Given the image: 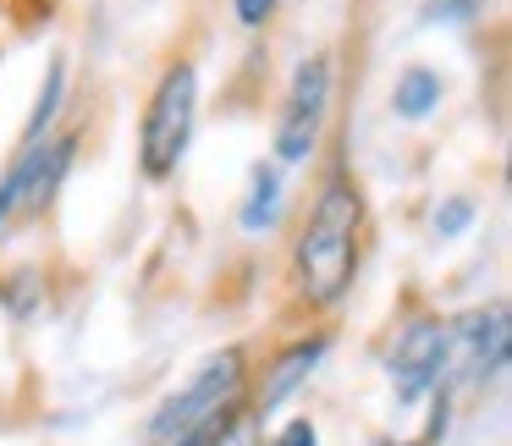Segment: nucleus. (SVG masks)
<instances>
[{
    "label": "nucleus",
    "instance_id": "nucleus-1",
    "mask_svg": "<svg viewBox=\"0 0 512 446\" xmlns=\"http://www.w3.org/2000/svg\"><path fill=\"white\" fill-rule=\"evenodd\" d=\"M358 226H364V199L353 182H331L320 204L309 210V226L298 237V281L314 303H336L353 287L358 270Z\"/></svg>",
    "mask_w": 512,
    "mask_h": 446
},
{
    "label": "nucleus",
    "instance_id": "nucleus-2",
    "mask_svg": "<svg viewBox=\"0 0 512 446\" xmlns=\"http://www.w3.org/2000/svg\"><path fill=\"white\" fill-rule=\"evenodd\" d=\"M232 402H243V347L210 353L199 369H193L188 386H177L166 402H160L155 419H149V446H160V441H171V435L193 430V424H204L210 413L232 408Z\"/></svg>",
    "mask_w": 512,
    "mask_h": 446
},
{
    "label": "nucleus",
    "instance_id": "nucleus-3",
    "mask_svg": "<svg viewBox=\"0 0 512 446\" xmlns=\"http://www.w3.org/2000/svg\"><path fill=\"white\" fill-rule=\"evenodd\" d=\"M193 116H199V72L193 67H171L160 78L155 100H149L144 116V144H138V160H144L149 177H171L188 155V138H193Z\"/></svg>",
    "mask_w": 512,
    "mask_h": 446
},
{
    "label": "nucleus",
    "instance_id": "nucleus-4",
    "mask_svg": "<svg viewBox=\"0 0 512 446\" xmlns=\"http://www.w3.org/2000/svg\"><path fill=\"white\" fill-rule=\"evenodd\" d=\"M72 155H78L72 138H39V144H23L17 166L0 177V232H6L12 221H23V215L45 210L50 193H56L61 177H67Z\"/></svg>",
    "mask_w": 512,
    "mask_h": 446
},
{
    "label": "nucleus",
    "instance_id": "nucleus-5",
    "mask_svg": "<svg viewBox=\"0 0 512 446\" xmlns=\"http://www.w3.org/2000/svg\"><path fill=\"white\" fill-rule=\"evenodd\" d=\"M325 105H331V61L309 56L292 72L287 111H281V127H276V160L281 166H298V160L314 155L320 127H325Z\"/></svg>",
    "mask_w": 512,
    "mask_h": 446
},
{
    "label": "nucleus",
    "instance_id": "nucleus-6",
    "mask_svg": "<svg viewBox=\"0 0 512 446\" xmlns=\"http://www.w3.org/2000/svg\"><path fill=\"white\" fill-rule=\"evenodd\" d=\"M446 369H452V331L424 314V320H413L408 331L397 336V347H391V386H397V402L413 408L419 397H430Z\"/></svg>",
    "mask_w": 512,
    "mask_h": 446
},
{
    "label": "nucleus",
    "instance_id": "nucleus-7",
    "mask_svg": "<svg viewBox=\"0 0 512 446\" xmlns=\"http://www.w3.org/2000/svg\"><path fill=\"white\" fill-rule=\"evenodd\" d=\"M446 331H452V364L468 386H485V380L501 375V364H507V336H512L507 331V303L463 314V320L446 325Z\"/></svg>",
    "mask_w": 512,
    "mask_h": 446
},
{
    "label": "nucleus",
    "instance_id": "nucleus-8",
    "mask_svg": "<svg viewBox=\"0 0 512 446\" xmlns=\"http://www.w3.org/2000/svg\"><path fill=\"white\" fill-rule=\"evenodd\" d=\"M320 358H325V336H303L298 347H287V353L276 358V369L265 375V386H259V419H270V413L287 408V402L303 391V380L314 375Z\"/></svg>",
    "mask_w": 512,
    "mask_h": 446
},
{
    "label": "nucleus",
    "instance_id": "nucleus-9",
    "mask_svg": "<svg viewBox=\"0 0 512 446\" xmlns=\"http://www.w3.org/2000/svg\"><path fill=\"white\" fill-rule=\"evenodd\" d=\"M441 105V78H435L430 67H413L397 78V89H391V111L402 116V122H424V116Z\"/></svg>",
    "mask_w": 512,
    "mask_h": 446
},
{
    "label": "nucleus",
    "instance_id": "nucleus-10",
    "mask_svg": "<svg viewBox=\"0 0 512 446\" xmlns=\"http://www.w3.org/2000/svg\"><path fill=\"white\" fill-rule=\"evenodd\" d=\"M281 215V166H254L248 177V199H243V232H265Z\"/></svg>",
    "mask_w": 512,
    "mask_h": 446
},
{
    "label": "nucleus",
    "instance_id": "nucleus-11",
    "mask_svg": "<svg viewBox=\"0 0 512 446\" xmlns=\"http://www.w3.org/2000/svg\"><path fill=\"white\" fill-rule=\"evenodd\" d=\"M237 424H243V402H232V408L210 413L204 424H193V430L171 435V441H160V446H232Z\"/></svg>",
    "mask_w": 512,
    "mask_h": 446
},
{
    "label": "nucleus",
    "instance_id": "nucleus-12",
    "mask_svg": "<svg viewBox=\"0 0 512 446\" xmlns=\"http://www.w3.org/2000/svg\"><path fill=\"white\" fill-rule=\"evenodd\" d=\"M468 221H474V204H468V199H446L441 210H435V232H441V237L463 232Z\"/></svg>",
    "mask_w": 512,
    "mask_h": 446
},
{
    "label": "nucleus",
    "instance_id": "nucleus-13",
    "mask_svg": "<svg viewBox=\"0 0 512 446\" xmlns=\"http://www.w3.org/2000/svg\"><path fill=\"white\" fill-rule=\"evenodd\" d=\"M270 446H320V430H314L309 419H292V424H287V430H281Z\"/></svg>",
    "mask_w": 512,
    "mask_h": 446
},
{
    "label": "nucleus",
    "instance_id": "nucleus-14",
    "mask_svg": "<svg viewBox=\"0 0 512 446\" xmlns=\"http://www.w3.org/2000/svg\"><path fill=\"white\" fill-rule=\"evenodd\" d=\"M276 6H281V0H237V23L259 28V23H270V17H276Z\"/></svg>",
    "mask_w": 512,
    "mask_h": 446
}]
</instances>
